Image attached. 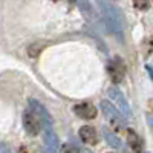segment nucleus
I'll use <instances>...</instances> for the list:
<instances>
[{"label": "nucleus", "instance_id": "obj_10", "mask_svg": "<svg viewBox=\"0 0 153 153\" xmlns=\"http://www.w3.org/2000/svg\"><path fill=\"white\" fill-rule=\"evenodd\" d=\"M127 143H129V147L135 153H141L143 152V139L139 138V135L135 130H132V129L127 130Z\"/></svg>", "mask_w": 153, "mask_h": 153}, {"label": "nucleus", "instance_id": "obj_15", "mask_svg": "<svg viewBox=\"0 0 153 153\" xmlns=\"http://www.w3.org/2000/svg\"><path fill=\"white\" fill-rule=\"evenodd\" d=\"M146 69H147V72L150 74V78L153 80V68H152V66H146Z\"/></svg>", "mask_w": 153, "mask_h": 153}, {"label": "nucleus", "instance_id": "obj_3", "mask_svg": "<svg viewBox=\"0 0 153 153\" xmlns=\"http://www.w3.org/2000/svg\"><path fill=\"white\" fill-rule=\"evenodd\" d=\"M23 127H25V132L29 136H37L45 127V124L43 120L38 117V113L28 107V110H25L23 113Z\"/></svg>", "mask_w": 153, "mask_h": 153}, {"label": "nucleus", "instance_id": "obj_7", "mask_svg": "<svg viewBox=\"0 0 153 153\" xmlns=\"http://www.w3.org/2000/svg\"><path fill=\"white\" fill-rule=\"evenodd\" d=\"M78 133H80L81 141L89 146H95L98 143V133L95 130V127H92V126H83Z\"/></svg>", "mask_w": 153, "mask_h": 153}, {"label": "nucleus", "instance_id": "obj_8", "mask_svg": "<svg viewBox=\"0 0 153 153\" xmlns=\"http://www.w3.org/2000/svg\"><path fill=\"white\" fill-rule=\"evenodd\" d=\"M29 109H32L34 112L38 113V117H40L43 120V124H45V129L46 127H51V124H52V120H51V115L49 112L43 107L42 103H38L37 100H29Z\"/></svg>", "mask_w": 153, "mask_h": 153}, {"label": "nucleus", "instance_id": "obj_13", "mask_svg": "<svg viewBox=\"0 0 153 153\" xmlns=\"http://www.w3.org/2000/svg\"><path fill=\"white\" fill-rule=\"evenodd\" d=\"M61 150H63V153H78L80 152V149L74 144H65L61 147Z\"/></svg>", "mask_w": 153, "mask_h": 153}, {"label": "nucleus", "instance_id": "obj_12", "mask_svg": "<svg viewBox=\"0 0 153 153\" xmlns=\"http://www.w3.org/2000/svg\"><path fill=\"white\" fill-rule=\"evenodd\" d=\"M133 5L139 11H147L150 8V2H149V0H133Z\"/></svg>", "mask_w": 153, "mask_h": 153}, {"label": "nucleus", "instance_id": "obj_16", "mask_svg": "<svg viewBox=\"0 0 153 153\" xmlns=\"http://www.w3.org/2000/svg\"><path fill=\"white\" fill-rule=\"evenodd\" d=\"M147 120H149V124H150V126H152V127H153V118H152V117H149V118H147Z\"/></svg>", "mask_w": 153, "mask_h": 153}, {"label": "nucleus", "instance_id": "obj_14", "mask_svg": "<svg viewBox=\"0 0 153 153\" xmlns=\"http://www.w3.org/2000/svg\"><path fill=\"white\" fill-rule=\"evenodd\" d=\"M0 152H2V153H11L9 149H8L6 146H3V144H0Z\"/></svg>", "mask_w": 153, "mask_h": 153}, {"label": "nucleus", "instance_id": "obj_11", "mask_svg": "<svg viewBox=\"0 0 153 153\" xmlns=\"http://www.w3.org/2000/svg\"><path fill=\"white\" fill-rule=\"evenodd\" d=\"M103 136H104V139H106V143L110 146V147H113V149H123V143H121V139L115 135L113 132H110L107 127H103Z\"/></svg>", "mask_w": 153, "mask_h": 153}, {"label": "nucleus", "instance_id": "obj_1", "mask_svg": "<svg viewBox=\"0 0 153 153\" xmlns=\"http://www.w3.org/2000/svg\"><path fill=\"white\" fill-rule=\"evenodd\" d=\"M98 2L101 5V11H103L104 23H106L107 29L110 32H113L123 42L124 37H123V16H121V12L113 5L107 3L106 0H98Z\"/></svg>", "mask_w": 153, "mask_h": 153}, {"label": "nucleus", "instance_id": "obj_5", "mask_svg": "<svg viewBox=\"0 0 153 153\" xmlns=\"http://www.w3.org/2000/svg\"><path fill=\"white\" fill-rule=\"evenodd\" d=\"M107 72L115 84H120L126 76V65L120 57H115L107 63Z\"/></svg>", "mask_w": 153, "mask_h": 153}, {"label": "nucleus", "instance_id": "obj_6", "mask_svg": "<svg viewBox=\"0 0 153 153\" xmlns=\"http://www.w3.org/2000/svg\"><path fill=\"white\" fill-rule=\"evenodd\" d=\"M74 112H75V115H78V117L83 118V120H94L97 117V113H98L97 107L92 103H86V101L75 104Z\"/></svg>", "mask_w": 153, "mask_h": 153}, {"label": "nucleus", "instance_id": "obj_9", "mask_svg": "<svg viewBox=\"0 0 153 153\" xmlns=\"http://www.w3.org/2000/svg\"><path fill=\"white\" fill-rule=\"evenodd\" d=\"M45 144H46L48 149L54 150V152H58V149H60V139L55 135V132L52 130V127H46V130H45Z\"/></svg>", "mask_w": 153, "mask_h": 153}, {"label": "nucleus", "instance_id": "obj_4", "mask_svg": "<svg viewBox=\"0 0 153 153\" xmlns=\"http://www.w3.org/2000/svg\"><path fill=\"white\" fill-rule=\"evenodd\" d=\"M110 100H112V103L113 104H117V109H120L121 115L124 118H130L132 117V109H130V104H129V101L126 100V97L123 95V92L120 91L118 87H109V91H107Z\"/></svg>", "mask_w": 153, "mask_h": 153}, {"label": "nucleus", "instance_id": "obj_2", "mask_svg": "<svg viewBox=\"0 0 153 153\" xmlns=\"http://www.w3.org/2000/svg\"><path fill=\"white\" fill-rule=\"evenodd\" d=\"M101 110H103L104 113V117L109 120V123L112 124L113 129H117V130H124V127H126V120L124 117L121 115V112L115 107L110 101L107 100H103L101 101Z\"/></svg>", "mask_w": 153, "mask_h": 153}, {"label": "nucleus", "instance_id": "obj_17", "mask_svg": "<svg viewBox=\"0 0 153 153\" xmlns=\"http://www.w3.org/2000/svg\"><path fill=\"white\" fill-rule=\"evenodd\" d=\"M81 153H92L91 150H81Z\"/></svg>", "mask_w": 153, "mask_h": 153}]
</instances>
